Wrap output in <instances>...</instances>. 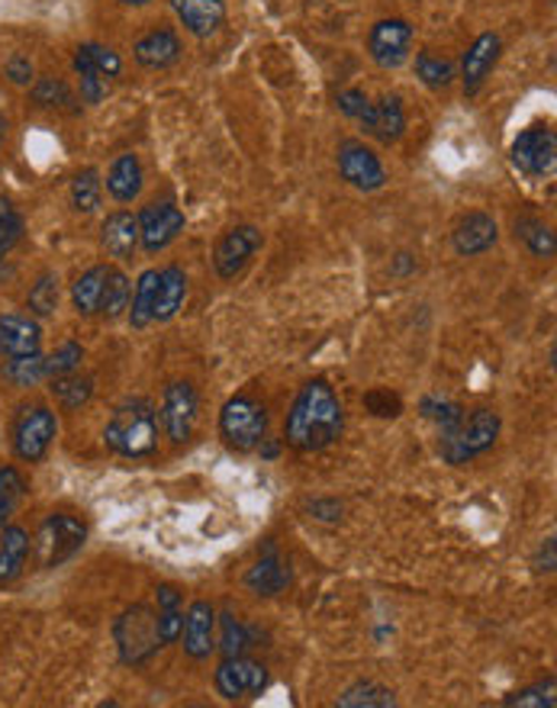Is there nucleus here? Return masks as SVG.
I'll list each match as a JSON object with an SVG mask.
<instances>
[{
    "mask_svg": "<svg viewBox=\"0 0 557 708\" xmlns=\"http://www.w3.org/2000/svg\"><path fill=\"white\" fill-rule=\"evenodd\" d=\"M185 631V612L181 606H171V609H158V635H161V645H175Z\"/></svg>",
    "mask_w": 557,
    "mask_h": 708,
    "instance_id": "de8ad7c7",
    "label": "nucleus"
},
{
    "mask_svg": "<svg viewBox=\"0 0 557 708\" xmlns=\"http://www.w3.org/2000/svg\"><path fill=\"white\" fill-rule=\"evenodd\" d=\"M84 361V348L78 341H64L62 348L46 358V377H64V373H74Z\"/></svg>",
    "mask_w": 557,
    "mask_h": 708,
    "instance_id": "a19ab883",
    "label": "nucleus"
},
{
    "mask_svg": "<svg viewBox=\"0 0 557 708\" xmlns=\"http://www.w3.org/2000/svg\"><path fill=\"white\" fill-rule=\"evenodd\" d=\"M187 300V275L178 265H168L158 271L156 307H152V322H171L178 316V309Z\"/></svg>",
    "mask_w": 557,
    "mask_h": 708,
    "instance_id": "4be33fe9",
    "label": "nucleus"
},
{
    "mask_svg": "<svg viewBox=\"0 0 557 708\" xmlns=\"http://www.w3.org/2000/svg\"><path fill=\"white\" fill-rule=\"evenodd\" d=\"M416 74L422 78L426 88L441 91V88H448L455 81V64L441 59V56H432V52H419L416 56Z\"/></svg>",
    "mask_w": 557,
    "mask_h": 708,
    "instance_id": "c9c22d12",
    "label": "nucleus"
},
{
    "mask_svg": "<svg viewBox=\"0 0 557 708\" xmlns=\"http://www.w3.org/2000/svg\"><path fill=\"white\" fill-rule=\"evenodd\" d=\"M499 36L496 32H484L474 39V46L465 52V64H461V81H465L467 93L480 91V84L487 81V74L494 71L496 59H499Z\"/></svg>",
    "mask_w": 557,
    "mask_h": 708,
    "instance_id": "6ab92c4d",
    "label": "nucleus"
},
{
    "mask_svg": "<svg viewBox=\"0 0 557 708\" xmlns=\"http://www.w3.org/2000/svg\"><path fill=\"white\" fill-rule=\"evenodd\" d=\"M365 406H368V412L377 416V419H397L402 412L400 397L390 393V390H371V393H365Z\"/></svg>",
    "mask_w": 557,
    "mask_h": 708,
    "instance_id": "49530a36",
    "label": "nucleus"
},
{
    "mask_svg": "<svg viewBox=\"0 0 557 708\" xmlns=\"http://www.w3.org/2000/svg\"><path fill=\"white\" fill-rule=\"evenodd\" d=\"M136 219H139V242L149 255L168 248L185 232V213L175 203H149Z\"/></svg>",
    "mask_w": 557,
    "mask_h": 708,
    "instance_id": "ddd939ff",
    "label": "nucleus"
},
{
    "mask_svg": "<svg viewBox=\"0 0 557 708\" xmlns=\"http://www.w3.org/2000/svg\"><path fill=\"white\" fill-rule=\"evenodd\" d=\"M339 706L341 708H361V706H397V696L387 689V686H377V682H358V686H351V689H345L339 696Z\"/></svg>",
    "mask_w": 557,
    "mask_h": 708,
    "instance_id": "72a5a7b5",
    "label": "nucleus"
},
{
    "mask_svg": "<svg viewBox=\"0 0 557 708\" xmlns=\"http://www.w3.org/2000/svg\"><path fill=\"white\" fill-rule=\"evenodd\" d=\"M197 390L185 383V380H175L165 387V400H161V426L168 431V438L175 445H185L187 438L193 435V426H197Z\"/></svg>",
    "mask_w": 557,
    "mask_h": 708,
    "instance_id": "9d476101",
    "label": "nucleus"
},
{
    "mask_svg": "<svg viewBox=\"0 0 557 708\" xmlns=\"http://www.w3.org/2000/svg\"><path fill=\"white\" fill-rule=\"evenodd\" d=\"M30 557V535L17 525L0 531V586L13 584Z\"/></svg>",
    "mask_w": 557,
    "mask_h": 708,
    "instance_id": "b1692460",
    "label": "nucleus"
},
{
    "mask_svg": "<svg viewBox=\"0 0 557 708\" xmlns=\"http://www.w3.org/2000/svg\"><path fill=\"white\" fill-rule=\"evenodd\" d=\"M74 71L81 78V97H84V103H100L107 97V91H110V78H103L97 71V64L91 62V56H88L84 46L74 52Z\"/></svg>",
    "mask_w": 557,
    "mask_h": 708,
    "instance_id": "c756f323",
    "label": "nucleus"
},
{
    "mask_svg": "<svg viewBox=\"0 0 557 708\" xmlns=\"http://www.w3.org/2000/svg\"><path fill=\"white\" fill-rule=\"evenodd\" d=\"M178 20L197 39H207L226 23V3L222 0H171Z\"/></svg>",
    "mask_w": 557,
    "mask_h": 708,
    "instance_id": "aec40b11",
    "label": "nucleus"
},
{
    "mask_svg": "<svg viewBox=\"0 0 557 708\" xmlns=\"http://www.w3.org/2000/svg\"><path fill=\"white\" fill-rule=\"evenodd\" d=\"M361 126L365 132L377 139L380 146H394L400 142L402 132H406V113H402V103L397 93L390 97H380L377 103H371L361 117Z\"/></svg>",
    "mask_w": 557,
    "mask_h": 708,
    "instance_id": "2eb2a0df",
    "label": "nucleus"
},
{
    "mask_svg": "<svg viewBox=\"0 0 557 708\" xmlns=\"http://www.w3.org/2000/svg\"><path fill=\"white\" fill-rule=\"evenodd\" d=\"M509 158L528 178H548L557 168V136L545 126L526 129L516 136Z\"/></svg>",
    "mask_w": 557,
    "mask_h": 708,
    "instance_id": "6e6552de",
    "label": "nucleus"
},
{
    "mask_svg": "<svg viewBox=\"0 0 557 708\" xmlns=\"http://www.w3.org/2000/svg\"><path fill=\"white\" fill-rule=\"evenodd\" d=\"M7 78H10L13 84H30V81H32L30 59H23V56L10 59V64H7Z\"/></svg>",
    "mask_w": 557,
    "mask_h": 708,
    "instance_id": "8fccbe9b",
    "label": "nucleus"
},
{
    "mask_svg": "<svg viewBox=\"0 0 557 708\" xmlns=\"http://www.w3.org/2000/svg\"><path fill=\"white\" fill-rule=\"evenodd\" d=\"M538 570H541V574H555V538L545 541V548H541V555H538Z\"/></svg>",
    "mask_w": 557,
    "mask_h": 708,
    "instance_id": "603ef678",
    "label": "nucleus"
},
{
    "mask_svg": "<svg viewBox=\"0 0 557 708\" xmlns=\"http://www.w3.org/2000/svg\"><path fill=\"white\" fill-rule=\"evenodd\" d=\"M265 686H268L265 664L246 660L242 654L239 657H226L217 667V692L226 702H239V699L261 696Z\"/></svg>",
    "mask_w": 557,
    "mask_h": 708,
    "instance_id": "1a4fd4ad",
    "label": "nucleus"
},
{
    "mask_svg": "<svg viewBox=\"0 0 557 708\" xmlns=\"http://www.w3.org/2000/svg\"><path fill=\"white\" fill-rule=\"evenodd\" d=\"M88 49V56H91V62L97 64V71L103 74V78H120L123 74V59L110 49V46H100V42H88L84 46Z\"/></svg>",
    "mask_w": 557,
    "mask_h": 708,
    "instance_id": "a18cd8bd",
    "label": "nucleus"
},
{
    "mask_svg": "<svg viewBox=\"0 0 557 708\" xmlns=\"http://www.w3.org/2000/svg\"><path fill=\"white\" fill-rule=\"evenodd\" d=\"M422 412H426V419H432V422H438L441 426V431H448V429H455L461 419H465V409L458 406V402H451V400H422Z\"/></svg>",
    "mask_w": 557,
    "mask_h": 708,
    "instance_id": "79ce46f5",
    "label": "nucleus"
},
{
    "mask_svg": "<svg viewBox=\"0 0 557 708\" xmlns=\"http://www.w3.org/2000/svg\"><path fill=\"white\" fill-rule=\"evenodd\" d=\"M52 397L62 402L64 409H78L93 397V380L81 377L78 370L64 373V377H52Z\"/></svg>",
    "mask_w": 557,
    "mask_h": 708,
    "instance_id": "2f4dec72",
    "label": "nucleus"
},
{
    "mask_svg": "<svg viewBox=\"0 0 557 708\" xmlns=\"http://www.w3.org/2000/svg\"><path fill=\"white\" fill-rule=\"evenodd\" d=\"M30 309L36 316H52L59 309V278L42 275L30 290Z\"/></svg>",
    "mask_w": 557,
    "mask_h": 708,
    "instance_id": "ea45409f",
    "label": "nucleus"
},
{
    "mask_svg": "<svg viewBox=\"0 0 557 708\" xmlns=\"http://www.w3.org/2000/svg\"><path fill=\"white\" fill-rule=\"evenodd\" d=\"M185 650L187 657H193V660H203V657H210L213 654V647H217V612H213V606L210 602H193L190 609H187L185 616Z\"/></svg>",
    "mask_w": 557,
    "mask_h": 708,
    "instance_id": "dca6fc26",
    "label": "nucleus"
},
{
    "mask_svg": "<svg viewBox=\"0 0 557 708\" xmlns=\"http://www.w3.org/2000/svg\"><path fill=\"white\" fill-rule=\"evenodd\" d=\"M499 438V416L494 409H474L455 429L441 431V455L448 463H465L494 448Z\"/></svg>",
    "mask_w": 557,
    "mask_h": 708,
    "instance_id": "7ed1b4c3",
    "label": "nucleus"
},
{
    "mask_svg": "<svg viewBox=\"0 0 557 708\" xmlns=\"http://www.w3.org/2000/svg\"><path fill=\"white\" fill-rule=\"evenodd\" d=\"M336 107H339L345 117L361 120V117H365V110L371 107V100L365 97V91H341L339 97H336Z\"/></svg>",
    "mask_w": 557,
    "mask_h": 708,
    "instance_id": "09e8293b",
    "label": "nucleus"
},
{
    "mask_svg": "<svg viewBox=\"0 0 557 708\" xmlns=\"http://www.w3.org/2000/svg\"><path fill=\"white\" fill-rule=\"evenodd\" d=\"M100 190L103 187H100L97 168L78 171L74 181H71V207H74V213H93L100 207Z\"/></svg>",
    "mask_w": 557,
    "mask_h": 708,
    "instance_id": "473e14b6",
    "label": "nucleus"
},
{
    "mask_svg": "<svg viewBox=\"0 0 557 708\" xmlns=\"http://www.w3.org/2000/svg\"><path fill=\"white\" fill-rule=\"evenodd\" d=\"M103 441L113 455L120 458H149L158 448V416L156 406L149 400H129L123 402L107 429H103Z\"/></svg>",
    "mask_w": 557,
    "mask_h": 708,
    "instance_id": "f03ea898",
    "label": "nucleus"
},
{
    "mask_svg": "<svg viewBox=\"0 0 557 708\" xmlns=\"http://www.w3.org/2000/svg\"><path fill=\"white\" fill-rule=\"evenodd\" d=\"M287 584H290V570L275 555V548H268V555L261 557L246 574V586L251 592H258V596H278Z\"/></svg>",
    "mask_w": 557,
    "mask_h": 708,
    "instance_id": "393cba45",
    "label": "nucleus"
},
{
    "mask_svg": "<svg viewBox=\"0 0 557 708\" xmlns=\"http://www.w3.org/2000/svg\"><path fill=\"white\" fill-rule=\"evenodd\" d=\"M339 174L358 190H380L387 181L380 158L365 142H355V139L339 146Z\"/></svg>",
    "mask_w": 557,
    "mask_h": 708,
    "instance_id": "4468645a",
    "label": "nucleus"
},
{
    "mask_svg": "<svg viewBox=\"0 0 557 708\" xmlns=\"http://www.w3.org/2000/svg\"><path fill=\"white\" fill-rule=\"evenodd\" d=\"M219 435L232 451H251L268 435V412L251 397H236L219 412Z\"/></svg>",
    "mask_w": 557,
    "mask_h": 708,
    "instance_id": "423d86ee",
    "label": "nucleus"
},
{
    "mask_svg": "<svg viewBox=\"0 0 557 708\" xmlns=\"http://www.w3.org/2000/svg\"><path fill=\"white\" fill-rule=\"evenodd\" d=\"M32 100L39 107H68L71 91L64 88V81H59V78H39L36 88H32Z\"/></svg>",
    "mask_w": 557,
    "mask_h": 708,
    "instance_id": "37998d69",
    "label": "nucleus"
},
{
    "mask_svg": "<svg viewBox=\"0 0 557 708\" xmlns=\"http://www.w3.org/2000/svg\"><path fill=\"white\" fill-rule=\"evenodd\" d=\"M120 3H129V7H146V3H152V0H120Z\"/></svg>",
    "mask_w": 557,
    "mask_h": 708,
    "instance_id": "864d4df0",
    "label": "nucleus"
},
{
    "mask_svg": "<svg viewBox=\"0 0 557 708\" xmlns=\"http://www.w3.org/2000/svg\"><path fill=\"white\" fill-rule=\"evenodd\" d=\"M3 377L17 387H36L46 377V358L36 355H23V358H7L3 365Z\"/></svg>",
    "mask_w": 557,
    "mask_h": 708,
    "instance_id": "f704fd0d",
    "label": "nucleus"
},
{
    "mask_svg": "<svg viewBox=\"0 0 557 708\" xmlns=\"http://www.w3.org/2000/svg\"><path fill=\"white\" fill-rule=\"evenodd\" d=\"M261 248V232L255 226H236L217 242L213 251V268L222 280H236Z\"/></svg>",
    "mask_w": 557,
    "mask_h": 708,
    "instance_id": "9b49d317",
    "label": "nucleus"
},
{
    "mask_svg": "<svg viewBox=\"0 0 557 708\" xmlns=\"http://www.w3.org/2000/svg\"><path fill=\"white\" fill-rule=\"evenodd\" d=\"M107 190H110L113 200H120V203H129V200H136V197L142 193V164H139L136 154H120V158L110 164Z\"/></svg>",
    "mask_w": 557,
    "mask_h": 708,
    "instance_id": "a878e982",
    "label": "nucleus"
},
{
    "mask_svg": "<svg viewBox=\"0 0 557 708\" xmlns=\"http://www.w3.org/2000/svg\"><path fill=\"white\" fill-rule=\"evenodd\" d=\"M136 62L149 71H161V68H171V64L181 59V39L175 36V30H152L146 32L136 49H132Z\"/></svg>",
    "mask_w": 557,
    "mask_h": 708,
    "instance_id": "412c9836",
    "label": "nucleus"
},
{
    "mask_svg": "<svg viewBox=\"0 0 557 708\" xmlns=\"http://www.w3.org/2000/svg\"><path fill=\"white\" fill-rule=\"evenodd\" d=\"M516 236L528 246V251L535 258H555V232L551 226H545L541 219H531V216H523L516 222Z\"/></svg>",
    "mask_w": 557,
    "mask_h": 708,
    "instance_id": "7c9ffc66",
    "label": "nucleus"
},
{
    "mask_svg": "<svg viewBox=\"0 0 557 708\" xmlns=\"http://www.w3.org/2000/svg\"><path fill=\"white\" fill-rule=\"evenodd\" d=\"M503 706H519V708H555L557 706V682L548 679V682H538L531 689H523L516 696H509Z\"/></svg>",
    "mask_w": 557,
    "mask_h": 708,
    "instance_id": "58836bf2",
    "label": "nucleus"
},
{
    "mask_svg": "<svg viewBox=\"0 0 557 708\" xmlns=\"http://www.w3.org/2000/svg\"><path fill=\"white\" fill-rule=\"evenodd\" d=\"M23 493H27L23 477L13 467H0V525L13 516V509L20 506Z\"/></svg>",
    "mask_w": 557,
    "mask_h": 708,
    "instance_id": "e433bc0d",
    "label": "nucleus"
},
{
    "mask_svg": "<svg viewBox=\"0 0 557 708\" xmlns=\"http://www.w3.org/2000/svg\"><path fill=\"white\" fill-rule=\"evenodd\" d=\"M368 52L380 68H400L412 52V27L406 20H380L368 36Z\"/></svg>",
    "mask_w": 557,
    "mask_h": 708,
    "instance_id": "f8f14e48",
    "label": "nucleus"
},
{
    "mask_svg": "<svg viewBox=\"0 0 557 708\" xmlns=\"http://www.w3.org/2000/svg\"><path fill=\"white\" fill-rule=\"evenodd\" d=\"M20 239H23V219L7 197H0V261L10 255V248L20 246Z\"/></svg>",
    "mask_w": 557,
    "mask_h": 708,
    "instance_id": "4c0bfd02",
    "label": "nucleus"
},
{
    "mask_svg": "<svg viewBox=\"0 0 557 708\" xmlns=\"http://www.w3.org/2000/svg\"><path fill=\"white\" fill-rule=\"evenodd\" d=\"M42 345V329L39 322L23 316V312H7L0 316V355L3 358H23L36 355Z\"/></svg>",
    "mask_w": 557,
    "mask_h": 708,
    "instance_id": "f3484780",
    "label": "nucleus"
},
{
    "mask_svg": "<svg viewBox=\"0 0 557 708\" xmlns=\"http://www.w3.org/2000/svg\"><path fill=\"white\" fill-rule=\"evenodd\" d=\"M3 132H7V123L0 120V146H3Z\"/></svg>",
    "mask_w": 557,
    "mask_h": 708,
    "instance_id": "5fc2aeb1",
    "label": "nucleus"
},
{
    "mask_svg": "<svg viewBox=\"0 0 557 708\" xmlns=\"http://www.w3.org/2000/svg\"><path fill=\"white\" fill-rule=\"evenodd\" d=\"M56 435H59V419L52 409H46V406L23 409V416L13 426V451L20 461H42L46 451L52 448Z\"/></svg>",
    "mask_w": 557,
    "mask_h": 708,
    "instance_id": "0eeeda50",
    "label": "nucleus"
},
{
    "mask_svg": "<svg viewBox=\"0 0 557 708\" xmlns=\"http://www.w3.org/2000/svg\"><path fill=\"white\" fill-rule=\"evenodd\" d=\"M129 297H132L129 278H126L123 271L110 268V271H107V283H103V297H100V312H97V316L120 319L126 309H129Z\"/></svg>",
    "mask_w": 557,
    "mask_h": 708,
    "instance_id": "c85d7f7f",
    "label": "nucleus"
},
{
    "mask_svg": "<svg viewBox=\"0 0 557 708\" xmlns=\"http://www.w3.org/2000/svg\"><path fill=\"white\" fill-rule=\"evenodd\" d=\"M84 541H88V528L81 519L52 512L36 531V557L46 570H56V567H62L64 560L78 555L84 548Z\"/></svg>",
    "mask_w": 557,
    "mask_h": 708,
    "instance_id": "39448f33",
    "label": "nucleus"
},
{
    "mask_svg": "<svg viewBox=\"0 0 557 708\" xmlns=\"http://www.w3.org/2000/svg\"><path fill=\"white\" fill-rule=\"evenodd\" d=\"M100 242L113 258H132V251L139 248V219L126 210L110 213L100 226Z\"/></svg>",
    "mask_w": 557,
    "mask_h": 708,
    "instance_id": "5701e85b",
    "label": "nucleus"
},
{
    "mask_svg": "<svg viewBox=\"0 0 557 708\" xmlns=\"http://www.w3.org/2000/svg\"><path fill=\"white\" fill-rule=\"evenodd\" d=\"M496 239H499V226H496V219L490 213H467L458 226H455V232H451V242H455V251L461 255V258H474V255H484V251H490L496 246Z\"/></svg>",
    "mask_w": 557,
    "mask_h": 708,
    "instance_id": "a211bd4d",
    "label": "nucleus"
},
{
    "mask_svg": "<svg viewBox=\"0 0 557 708\" xmlns=\"http://www.w3.org/2000/svg\"><path fill=\"white\" fill-rule=\"evenodd\" d=\"M107 265H93L91 271H84L71 287V303L81 316H97L100 312V297H103V283H107Z\"/></svg>",
    "mask_w": 557,
    "mask_h": 708,
    "instance_id": "bb28decb",
    "label": "nucleus"
},
{
    "mask_svg": "<svg viewBox=\"0 0 557 708\" xmlns=\"http://www.w3.org/2000/svg\"><path fill=\"white\" fill-rule=\"evenodd\" d=\"M345 416L336 390L326 380H310L287 412V445L294 451H322L341 435Z\"/></svg>",
    "mask_w": 557,
    "mask_h": 708,
    "instance_id": "f257e3e1",
    "label": "nucleus"
},
{
    "mask_svg": "<svg viewBox=\"0 0 557 708\" xmlns=\"http://www.w3.org/2000/svg\"><path fill=\"white\" fill-rule=\"evenodd\" d=\"M222 621V654L226 657H239V654H246V647L251 645L248 641V631H246V625L239 621L236 616H222L219 618Z\"/></svg>",
    "mask_w": 557,
    "mask_h": 708,
    "instance_id": "c03bdc74",
    "label": "nucleus"
},
{
    "mask_svg": "<svg viewBox=\"0 0 557 708\" xmlns=\"http://www.w3.org/2000/svg\"><path fill=\"white\" fill-rule=\"evenodd\" d=\"M113 638L120 647V660L129 667H139L146 660H152L161 645L158 635V616L149 606H132L113 625Z\"/></svg>",
    "mask_w": 557,
    "mask_h": 708,
    "instance_id": "20e7f679",
    "label": "nucleus"
},
{
    "mask_svg": "<svg viewBox=\"0 0 557 708\" xmlns=\"http://www.w3.org/2000/svg\"><path fill=\"white\" fill-rule=\"evenodd\" d=\"M156 290H158V271H142V278L136 283L132 303H129V326L132 329H146L152 322V307H156Z\"/></svg>",
    "mask_w": 557,
    "mask_h": 708,
    "instance_id": "cd10ccee",
    "label": "nucleus"
},
{
    "mask_svg": "<svg viewBox=\"0 0 557 708\" xmlns=\"http://www.w3.org/2000/svg\"><path fill=\"white\" fill-rule=\"evenodd\" d=\"M310 512L316 519H322V522H339L341 516V506L339 502H326V499H316L310 506Z\"/></svg>",
    "mask_w": 557,
    "mask_h": 708,
    "instance_id": "3c124183",
    "label": "nucleus"
}]
</instances>
